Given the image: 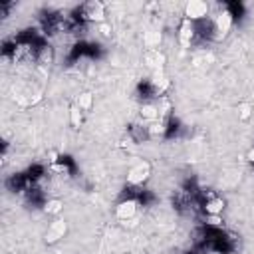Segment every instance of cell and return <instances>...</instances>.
<instances>
[{"label":"cell","instance_id":"6da1fadb","mask_svg":"<svg viewBox=\"0 0 254 254\" xmlns=\"http://www.w3.org/2000/svg\"><path fill=\"white\" fill-rule=\"evenodd\" d=\"M77 18L83 22H91V24H103L105 22V4L97 2V0H89L85 4L79 6L77 10Z\"/></svg>","mask_w":254,"mask_h":254},{"label":"cell","instance_id":"44dd1931","mask_svg":"<svg viewBox=\"0 0 254 254\" xmlns=\"http://www.w3.org/2000/svg\"><path fill=\"white\" fill-rule=\"evenodd\" d=\"M127 254H129V252H127Z\"/></svg>","mask_w":254,"mask_h":254},{"label":"cell","instance_id":"3957f363","mask_svg":"<svg viewBox=\"0 0 254 254\" xmlns=\"http://www.w3.org/2000/svg\"><path fill=\"white\" fill-rule=\"evenodd\" d=\"M208 4L202 0H190L185 4V18L190 22H204L208 18Z\"/></svg>","mask_w":254,"mask_h":254},{"label":"cell","instance_id":"8fae6325","mask_svg":"<svg viewBox=\"0 0 254 254\" xmlns=\"http://www.w3.org/2000/svg\"><path fill=\"white\" fill-rule=\"evenodd\" d=\"M75 105L85 113V111H89L91 107H93V93L91 91H81L79 95H77V99H75Z\"/></svg>","mask_w":254,"mask_h":254},{"label":"cell","instance_id":"2e32d148","mask_svg":"<svg viewBox=\"0 0 254 254\" xmlns=\"http://www.w3.org/2000/svg\"><path fill=\"white\" fill-rule=\"evenodd\" d=\"M81 113H83V111H81L77 105H73V107L69 109V117H71V125H73V127H79V125H81Z\"/></svg>","mask_w":254,"mask_h":254},{"label":"cell","instance_id":"7c38bea8","mask_svg":"<svg viewBox=\"0 0 254 254\" xmlns=\"http://www.w3.org/2000/svg\"><path fill=\"white\" fill-rule=\"evenodd\" d=\"M62 210H64V202H62V198H48V200L44 202V212H48V214L58 216Z\"/></svg>","mask_w":254,"mask_h":254},{"label":"cell","instance_id":"277c9868","mask_svg":"<svg viewBox=\"0 0 254 254\" xmlns=\"http://www.w3.org/2000/svg\"><path fill=\"white\" fill-rule=\"evenodd\" d=\"M65 234H67V222H65V218H54L50 222V226L46 228V232H44V242L46 244H56Z\"/></svg>","mask_w":254,"mask_h":254},{"label":"cell","instance_id":"7a4b0ae2","mask_svg":"<svg viewBox=\"0 0 254 254\" xmlns=\"http://www.w3.org/2000/svg\"><path fill=\"white\" fill-rule=\"evenodd\" d=\"M149 177H151V165H149L147 161H139V163H135V165L127 171V183H129L131 187H141V185H145V183L149 181Z\"/></svg>","mask_w":254,"mask_h":254},{"label":"cell","instance_id":"e0dca14e","mask_svg":"<svg viewBox=\"0 0 254 254\" xmlns=\"http://www.w3.org/2000/svg\"><path fill=\"white\" fill-rule=\"evenodd\" d=\"M250 115H252V107L248 103H240L238 105V119L246 121V119H250Z\"/></svg>","mask_w":254,"mask_h":254},{"label":"cell","instance_id":"5bb4252c","mask_svg":"<svg viewBox=\"0 0 254 254\" xmlns=\"http://www.w3.org/2000/svg\"><path fill=\"white\" fill-rule=\"evenodd\" d=\"M147 131H149V137L165 135V131H167V121H165V119H157V121H153V123L147 127Z\"/></svg>","mask_w":254,"mask_h":254},{"label":"cell","instance_id":"5b68a950","mask_svg":"<svg viewBox=\"0 0 254 254\" xmlns=\"http://www.w3.org/2000/svg\"><path fill=\"white\" fill-rule=\"evenodd\" d=\"M232 22H234V18H232V14H230L228 10H222V12H218V14L212 18L214 40H220V38H224V36L230 32V28H232Z\"/></svg>","mask_w":254,"mask_h":254},{"label":"cell","instance_id":"30bf717a","mask_svg":"<svg viewBox=\"0 0 254 254\" xmlns=\"http://www.w3.org/2000/svg\"><path fill=\"white\" fill-rule=\"evenodd\" d=\"M34 58H36L38 64H44V65L48 64L50 65L54 62V50L50 46H40V48H36V56Z\"/></svg>","mask_w":254,"mask_h":254},{"label":"cell","instance_id":"8992f818","mask_svg":"<svg viewBox=\"0 0 254 254\" xmlns=\"http://www.w3.org/2000/svg\"><path fill=\"white\" fill-rule=\"evenodd\" d=\"M137 210H139V202L135 198H125L121 202H117L115 206V216L119 220H131L137 216Z\"/></svg>","mask_w":254,"mask_h":254},{"label":"cell","instance_id":"ffe728a7","mask_svg":"<svg viewBox=\"0 0 254 254\" xmlns=\"http://www.w3.org/2000/svg\"><path fill=\"white\" fill-rule=\"evenodd\" d=\"M101 34H103V36H109V34H111V30H109L107 26H103V28H101Z\"/></svg>","mask_w":254,"mask_h":254},{"label":"cell","instance_id":"9a60e30c","mask_svg":"<svg viewBox=\"0 0 254 254\" xmlns=\"http://www.w3.org/2000/svg\"><path fill=\"white\" fill-rule=\"evenodd\" d=\"M131 135H133V139H135L137 143H143V141L151 139V137H149V131H147V127H139V125H133V129H131Z\"/></svg>","mask_w":254,"mask_h":254},{"label":"cell","instance_id":"ac0fdd59","mask_svg":"<svg viewBox=\"0 0 254 254\" xmlns=\"http://www.w3.org/2000/svg\"><path fill=\"white\" fill-rule=\"evenodd\" d=\"M206 218H208V222L206 224H210V226H220V216H212V214H206Z\"/></svg>","mask_w":254,"mask_h":254},{"label":"cell","instance_id":"9c48e42d","mask_svg":"<svg viewBox=\"0 0 254 254\" xmlns=\"http://www.w3.org/2000/svg\"><path fill=\"white\" fill-rule=\"evenodd\" d=\"M139 117H141L143 121H149V123H153V121L161 119L157 103H155V101H147V103H143V105H141V109H139Z\"/></svg>","mask_w":254,"mask_h":254},{"label":"cell","instance_id":"ba28073f","mask_svg":"<svg viewBox=\"0 0 254 254\" xmlns=\"http://www.w3.org/2000/svg\"><path fill=\"white\" fill-rule=\"evenodd\" d=\"M194 36H196V24L190 22V20H187V18H183V22L179 26V42L183 46H190V42L194 40Z\"/></svg>","mask_w":254,"mask_h":254},{"label":"cell","instance_id":"d6986e66","mask_svg":"<svg viewBox=\"0 0 254 254\" xmlns=\"http://www.w3.org/2000/svg\"><path fill=\"white\" fill-rule=\"evenodd\" d=\"M248 161H250V163H254V147L248 151Z\"/></svg>","mask_w":254,"mask_h":254},{"label":"cell","instance_id":"4fadbf2b","mask_svg":"<svg viewBox=\"0 0 254 254\" xmlns=\"http://www.w3.org/2000/svg\"><path fill=\"white\" fill-rule=\"evenodd\" d=\"M145 60H147V64H149L151 67H157V69H161V65L165 64V56H163L161 52H157V50H151V52L145 56Z\"/></svg>","mask_w":254,"mask_h":254},{"label":"cell","instance_id":"52a82bcc","mask_svg":"<svg viewBox=\"0 0 254 254\" xmlns=\"http://www.w3.org/2000/svg\"><path fill=\"white\" fill-rule=\"evenodd\" d=\"M224 206H226V200L222 196H218V194H210L202 202V210L206 214H212V216H220L222 210H224Z\"/></svg>","mask_w":254,"mask_h":254}]
</instances>
